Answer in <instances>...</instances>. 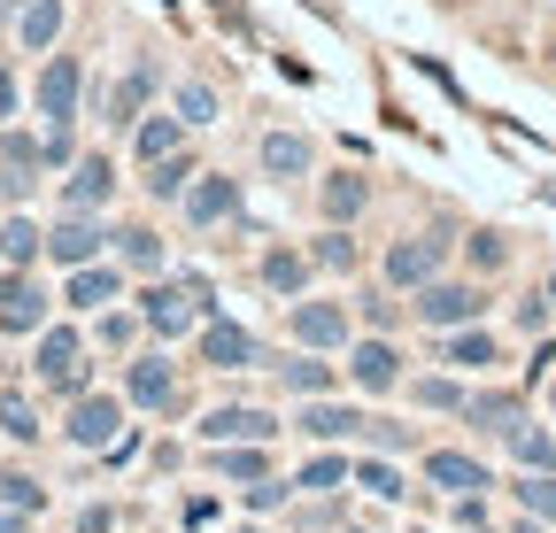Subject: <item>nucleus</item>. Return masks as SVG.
Segmentation results:
<instances>
[{"instance_id": "f257e3e1", "label": "nucleus", "mask_w": 556, "mask_h": 533, "mask_svg": "<svg viewBox=\"0 0 556 533\" xmlns=\"http://www.w3.org/2000/svg\"><path fill=\"white\" fill-rule=\"evenodd\" d=\"M139 317H148L163 341H178V332L208 325V287H201V279H163V287L139 294Z\"/></svg>"}, {"instance_id": "f03ea898", "label": "nucleus", "mask_w": 556, "mask_h": 533, "mask_svg": "<svg viewBox=\"0 0 556 533\" xmlns=\"http://www.w3.org/2000/svg\"><path fill=\"white\" fill-rule=\"evenodd\" d=\"M39 379L54 394H86V341L70 325H39Z\"/></svg>"}, {"instance_id": "7ed1b4c3", "label": "nucleus", "mask_w": 556, "mask_h": 533, "mask_svg": "<svg viewBox=\"0 0 556 533\" xmlns=\"http://www.w3.org/2000/svg\"><path fill=\"white\" fill-rule=\"evenodd\" d=\"M101 248H109V232L93 225V210H70V217L47 232V255L62 263V271H78V263H101Z\"/></svg>"}, {"instance_id": "20e7f679", "label": "nucleus", "mask_w": 556, "mask_h": 533, "mask_svg": "<svg viewBox=\"0 0 556 533\" xmlns=\"http://www.w3.org/2000/svg\"><path fill=\"white\" fill-rule=\"evenodd\" d=\"M78 86H86V71L70 54H47V71H39V116L47 124H78Z\"/></svg>"}, {"instance_id": "39448f33", "label": "nucleus", "mask_w": 556, "mask_h": 533, "mask_svg": "<svg viewBox=\"0 0 556 533\" xmlns=\"http://www.w3.org/2000/svg\"><path fill=\"white\" fill-rule=\"evenodd\" d=\"M78 448H116V433H124V410L109 403V394H78L70 403V426H62Z\"/></svg>"}, {"instance_id": "423d86ee", "label": "nucleus", "mask_w": 556, "mask_h": 533, "mask_svg": "<svg viewBox=\"0 0 556 533\" xmlns=\"http://www.w3.org/2000/svg\"><path fill=\"white\" fill-rule=\"evenodd\" d=\"M479 287H448V279H426L417 287V325H471L479 317Z\"/></svg>"}, {"instance_id": "0eeeda50", "label": "nucleus", "mask_w": 556, "mask_h": 533, "mask_svg": "<svg viewBox=\"0 0 556 533\" xmlns=\"http://www.w3.org/2000/svg\"><path fill=\"white\" fill-rule=\"evenodd\" d=\"M387 279H394V287H426V279H441V240H433V232L394 240V248H387Z\"/></svg>"}, {"instance_id": "6e6552de", "label": "nucleus", "mask_w": 556, "mask_h": 533, "mask_svg": "<svg viewBox=\"0 0 556 533\" xmlns=\"http://www.w3.org/2000/svg\"><path fill=\"white\" fill-rule=\"evenodd\" d=\"M47 325V294L24 271H0V332H39Z\"/></svg>"}, {"instance_id": "1a4fd4ad", "label": "nucleus", "mask_w": 556, "mask_h": 533, "mask_svg": "<svg viewBox=\"0 0 556 533\" xmlns=\"http://www.w3.org/2000/svg\"><path fill=\"white\" fill-rule=\"evenodd\" d=\"M39 170H47L39 140H24V131H9V140H0V186H9V202H24V193L39 186Z\"/></svg>"}, {"instance_id": "9d476101", "label": "nucleus", "mask_w": 556, "mask_h": 533, "mask_svg": "<svg viewBox=\"0 0 556 533\" xmlns=\"http://www.w3.org/2000/svg\"><path fill=\"white\" fill-rule=\"evenodd\" d=\"M109 193H116L109 155H78V163H70V186H62V202H70V210H101Z\"/></svg>"}, {"instance_id": "9b49d317", "label": "nucleus", "mask_w": 556, "mask_h": 533, "mask_svg": "<svg viewBox=\"0 0 556 533\" xmlns=\"http://www.w3.org/2000/svg\"><path fill=\"white\" fill-rule=\"evenodd\" d=\"M294 341L302 348H340L348 341V309L340 302H302L294 309Z\"/></svg>"}, {"instance_id": "f8f14e48", "label": "nucleus", "mask_w": 556, "mask_h": 533, "mask_svg": "<svg viewBox=\"0 0 556 533\" xmlns=\"http://www.w3.org/2000/svg\"><path fill=\"white\" fill-rule=\"evenodd\" d=\"M426 480H433L441 495H479V487H486V472H479L464 448H433V456H426Z\"/></svg>"}, {"instance_id": "ddd939ff", "label": "nucleus", "mask_w": 556, "mask_h": 533, "mask_svg": "<svg viewBox=\"0 0 556 533\" xmlns=\"http://www.w3.org/2000/svg\"><path fill=\"white\" fill-rule=\"evenodd\" d=\"M201 356L217 364V371H240V364H255V341H248L240 325H217V317H208V325H201Z\"/></svg>"}, {"instance_id": "4468645a", "label": "nucleus", "mask_w": 556, "mask_h": 533, "mask_svg": "<svg viewBox=\"0 0 556 533\" xmlns=\"http://www.w3.org/2000/svg\"><path fill=\"white\" fill-rule=\"evenodd\" d=\"M201 433H208V441H270L278 426H270L263 410H248V403H232V410H208V418H201Z\"/></svg>"}, {"instance_id": "2eb2a0df", "label": "nucleus", "mask_w": 556, "mask_h": 533, "mask_svg": "<svg viewBox=\"0 0 556 533\" xmlns=\"http://www.w3.org/2000/svg\"><path fill=\"white\" fill-rule=\"evenodd\" d=\"M348 371H356L364 394H387V386L402 379V356H394L387 341H356V364H348Z\"/></svg>"}, {"instance_id": "dca6fc26", "label": "nucleus", "mask_w": 556, "mask_h": 533, "mask_svg": "<svg viewBox=\"0 0 556 533\" xmlns=\"http://www.w3.org/2000/svg\"><path fill=\"white\" fill-rule=\"evenodd\" d=\"M131 403H139V410H170V403H178V379H170V364H163V356L131 364Z\"/></svg>"}, {"instance_id": "f3484780", "label": "nucleus", "mask_w": 556, "mask_h": 533, "mask_svg": "<svg viewBox=\"0 0 556 533\" xmlns=\"http://www.w3.org/2000/svg\"><path fill=\"white\" fill-rule=\"evenodd\" d=\"M16 39H24L31 54H54V39H62V0H24Z\"/></svg>"}, {"instance_id": "a211bd4d", "label": "nucleus", "mask_w": 556, "mask_h": 533, "mask_svg": "<svg viewBox=\"0 0 556 533\" xmlns=\"http://www.w3.org/2000/svg\"><path fill=\"white\" fill-rule=\"evenodd\" d=\"M116 294H124L116 263H78V271H70V302H78V309H101V302H116Z\"/></svg>"}, {"instance_id": "6ab92c4d", "label": "nucleus", "mask_w": 556, "mask_h": 533, "mask_svg": "<svg viewBox=\"0 0 556 533\" xmlns=\"http://www.w3.org/2000/svg\"><path fill=\"white\" fill-rule=\"evenodd\" d=\"M263 170L270 178H302L309 170V140H302V131H270V140H263Z\"/></svg>"}, {"instance_id": "aec40b11", "label": "nucleus", "mask_w": 556, "mask_h": 533, "mask_svg": "<svg viewBox=\"0 0 556 533\" xmlns=\"http://www.w3.org/2000/svg\"><path fill=\"white\" fill-rule=\"evenodd\" d=\"M232 202H240L232 178H201V186H186V217H193V225H217Z\"/></svg>"}, {"instance_id": "412c9836", "label": "nucleus", "mask_w": 556, "mask_h": 533, "mask_svg": "<svg viewBox=\"0 0 556 533\" xmlns=\"http://www.w3.org/2000/svg\"><path fill=\"white\" fill-rule=\"evenodd\" d=\"M186 140V116H139V163H163Z\"/></svg>"}, {"instance_id": "4be33fe9", "label": "nucleus", "mask_w": 556, "mask_h": 533, "mask_svg": "<svg viewBox=\"0 0 556 533\" xmlns=\"http://www.w3.org/2000/svg\"><path fill=\"white\" fill-rule=\"evenodd\" d=\"M464 418H471V426H486V433H510V426L526 418V403H518V394H471Z\"/></svg>"}, {"instance_id": "5701e85b", "label": "nucleus", "mask_w": 556, "mask_h": 533, "mask_svg": "<svg viewBox=\"0 0 556 533\" xmlns=\"http://www.w3.org/2000/svg\"><path fill=\"white\" fill-rule=\"evenodd\" d=\"M503 441H510V456L526 464V472H556V441H548L541 426H526V418H518V426H510Z\"/></svg>"}, {"instance_id": "b1692460", "label": "nucleus", "mask_w": 556, "mask_h": 533, "mask_svg": "<svg viewBox=\"0 0 556 533\" xmlns=\"http://www.w3.org/2000/svg\"><path fill=\"white\" fill-rule=\"evenodd\" d=\"M302 433H317V441H340V433H364V418L356 410H340V403H309L302 418H294Z\"/></svg>"}, {"instance_id": "393cba45", "label": "nucleus", "mask_w": 556, "mask_h": 533, "mask_svg": "<svg viewBox=\"0 0 556 533\" xmlns=\"http://www.w3.org/2000/svg\"><path fill=\"white\" fill-rule=\"evenodd\" d=\"M155 93V71H148V62H139V71L109 93V124H139V101H148Z\"/></svg>"}, {"instance_id": "a878e982", "label": "nucleus", "mask_w": 556, "mask_h": 533, "mask_svg": "<svg viewBox=\"0 0 556 533\" xmlns=\"http://www.w3.org/2000/svg\"><path fill=\"white\" fill-rule=\"evenodd\" d=\"M217 464H225V480L255 487L263 480V441H217Z\"/></svg>"}, {"instance_id": "bb28decb", "label": "nucleus", "mask_w": 556, "mask_h": 533, "mask_svg": "<svg viewBox=\"0 0 556 533\" xmlns=\"http://www.w3.org/2000/svg\"><path fill=\"white\" fill-rule=\"evenodd\" d=\"M317 202H325V217H332V225H348V217L364 210V178H348V170H340V178H325V186H317Z\"/></svg>"}, {"instance_id": "cd10ccee", "label": "nucleus", "mask_w": 556, "mask_h": 533, "mask_svg": "<svg viewBox=\"0 0 556 533\" xmlns=\"http://www.w3.org/2000/svg\"><path fill=\"white\" fill-rule=\"evenodd\" d=\"M39 248H47V232H39L31 217H9V232H0V255H9V271H24Z\"/></svg>"}, {"instance_id": "c85d7f7f", "label": "nucleus", "mask_w": 556, "mask_h": 533, "mask_svg": "<svg viewBox=\"0 0 556 533\" xmlns=\"http://www.w3.org/2000/svg\"><path fill=\"white\" fill-rule=\"evenodd\" d=\"M518 503H526V518L556 525V472H526V480H518Z\"/></svg>"}, {"instance_id": "c756f323", "label": "nucleus", "mask_w": 556, "mask_h": 533, "mask_svg": "<svg viewBox=\"0 0 556 533\" xmlns=\"http://www.w3.org/2000/svg\"><path fill=\"white\" fill-rule=\"evenodd\" d=\"M116 255L131 263V271H155V263H163V240H155L148 225H131V232H116Z\"/></svg>"}, {"instance_id": "7c9ffc66", "label": "nucleus", "mask_w": 556, "mask_h": 533, "mask_svg": "<svg viewBox=\"0 0 556 533\" xmlns=\"http://www.w3.org/2000/svg\"><path fill=\"white\" fill-rule=\"evenodd\" d=\"M263 279H270L278 294H302V279H309V255H287V248H278V255H263Z\"/></svg>"}, {"instance_id": "2f4dec72", "label": "nucleus", "mask_w": 556, "mask_h": 533, "mask_svg": "<svg viewBox=\"0 0 556 533\" xmlns=\"http://www.w3.org/2000/svg\"><path fill=\"white\" fill-rule=\"evenodd\" d=\"M186 178H193V163H186V155H163V163H148V193H155V202L186 193Z\"/></svg>"}, {"instance_id": "473e14b6", "label": "nucleus", "mask_w": 556, "mask_h": 533, "mask_svg": "<svg viewBox=\"0 0 556 533\" xmlns=\"http://www.w3.org/2000/svg\"><path fill=\"white\" fill-rule=\"evenodd\" d=\"M448 364H464V371H486V364H495V341H486V332L471 325V332H456V341H448Z\"/></svg>"}, {"instance_id": "72a5a7b5", "label": "nucleus", "mask_w": 556, "mask_h": 533, "mask_svg": "<svg viewBox=\"0 0 556 533\" xmlns=\"http://www.w3.org/2000/svg\"><path fill=\"white\" fill-rule=\"evenodd\" d=\"M0 503L24 510V518H39V510H47V487H39V480H24V472H9V480H0Z\"/></svg>"}, {"instance_id": "f704fd0d", "label": "nucleus", "mask_w": 556, "mask_h": 533, "mask_svg": "<svg viewBox=\"0 0 556 533\" xmlns=\"http://www.w3.org/2000/svg\"><path fill=\"white\" fill-rule=\"evenodd\" d=\"M340 480H348V464H340V456H317V464H302V480H294V487L325 495V487H340Z\"/></svg>"}, {"instance_id": "c9c22d12", "label": "nucleus", "mask_w": 556, "mask_h": 533, "mask_svg": "<svg viewBox=\"0 0 556 533\" xmlns=\"http://www.w3.org/2000/svg\"><path fill=\"white\" fill-rule=\"evenodd\" d=\"M178 116L186 124H217V93H208V86H178Z\"/></svg>"}, {"instance_id": "e433bc0d", "label": "nucleus", "mask_w": 556, "mask_h": 533, "mask_svg": "<svg viewBox=\"0 0 556 533\" xmlns=\"http://www.w3.org/2000/svg\"><path fill=\"white\" fill-rule=\"evenodd\" d=\"M356 487H371L379 503H394V495H402V480H394V464H356Z\"/></svg>"}, {"instance_id": "4c0bfd02", "label": "nucleus", "mask_w": 556, "mask_h": 533, "mask_svg": "<svg viewBox=\"0 0 556 533\" xmlns=\"http://www.w3.org/2000/svg\"><path fill=\"white\" fill-rule=\"evenodd\" d=\"M417 403H426V410H464L471 394H464V386H448V379H426V386H417Z\"/></svg>"}, {"instance_id": "58836bf2", "label": "nucleus", "mask_w": 556, "mask_h": 533, "mask_svg": "<svg viewBox=\"0 0 556 533\" xmlns=\"http://www.w3.org/2000/svg\"><path fill=\"white\" fill-rule=\"evenodd\" d=\"M287 386L294 394H325L332 386V364H287Z\"/></svg>"}, {"instance_id": "ea45409f", "label": "nucleus", "mask_w": 556, "mask_h": 533, "mask_svg": "<svg viewBox=\"0 0 556 533\" xmlns=\"http://www.w3.org/2000/svg\"><path fill=\"white\" fill-rule=\"evenodd\" d=\"M317 263H325V271H348V263H356V240H348V232H325V240H317Z\"/></svg>"}, {"instance_id": "a19ab883", "label": "nucleus", "mask_w": 556, "mask_h": 533, "mask_svg": "<svg viewBox=\"0 0 556 533\" xmlns=\"http://www.w3.org/2000/svg\"><path fill=\"white\" fill-rule=\"evenodd\" d=\"M0 433H16V441H39V418H31V403H0Z\"/></svg>"}, {"instance_id": "79ce46f5", "label": "nucleus", "mask_w": 556, "mask_h": 533, "mask_svg": "<svg viewBox=\"0 0 556 533\" xmlns=\"http://www.w3.org/2000/svg\"><path fill=\"white\" fill-rule=\"evenodd\" d=\"M364 441H379V448H409V426H387V418H364Z\"/></svg>"}, {"instance_id": "37998d69", "label": "nucleus", "mask_w": 556, "mask_h": 533, "mask_svg": "<svg viewBox=\"0 0 556 533\" xmlns=\"http://www.w3.org/2000/svg\"><path fill=\"white\" fill-rule=\"evenodd\" d=\"M278 503H287V487H278V480H270V472H263V480H255V487H248V510H278Z\"/></svg>"}, {"instance_id": "c03bdc74", "label": "nucleus", "mask_w": 556, "mask_h": 533, "mask_svg": "<svg viewBox=\"0 0 556 533\" xmlns=\"http://www.w3.org/2000/svg\"><path fill=\"white\" fill-rule=\"evenodd\" d=\"M471 263H479V271H495V263H503V232H479L471 240Z\"/></svg>"}, {"instance_id": "a18cd8bd", "label": "nucleus", "mask_w": 556, "mask_h": 533, "mask_svg": "<svg viewBox=\"0 0 556 533\" xmlns=\"http://www.w3.org/2000/svg\"><path fill=\"white\" fill-rule=\"evenodd\" d=\"M456 525H471V533H486V495H456Z\"/></svg>"}, {"instance_id": "49530a36", "label": "nucleus", "mask_w": 556, "mask_h": 533, "mask_svg": "<svg viewBox=\"0 0 556 533\" xmlns=\"http://www.w3.org/2000/svg\"><path fill=\"white\" fill-rule=\"evenodd\" d=\"M24 525H31L24 510H9V503H0V533H24Z\"/></svg>"}, {"instance_id": "de8ad7c7", "label": "nucleus", "mask_w": 556, "mask_h": 533, "mask_svg": "<svg viewBox=\"0 0 556 533\" xmlns=\"http://www.w3.org/2000/svg\"><path fill=\"white\" fill-rule=\"evenodd\" d=\"M548 410H556V386H548Z\"/></svg>"}, {"instance_id": "09e8293b", "label": "nucleus", "mask_w": 556, "mask_h": 533, "mask_svg": "<svg viewBox=\"0 0 556 533\" xmlns=\"http://www.w3.org/2000/svg\"><path fill=\"white\" fill-rule=\"evenodd\" d=\"M240 533H263V525H240Z\"/></svg>"}, {"instance_id": "8fccbe9b", "label": "nucleus", "mask_w": 556, "mask_h": 533, "mask_svg": "<svg viewBox=\"0 0 556 533\" xmlns=\"http://www.w3.org/2000/svg\"><path fill=\"white\" fill-rule=\"evenodd\" d=\"M548 302H556V279H548Z\"/></svg>"}, {"instance_id": "3c124183", "label": "nucleus", "mask_w": 556, "mask_h": 533, "mask_svg": "<svg viewBox=\"0 0 556 533\" xmlns=\"http://www.w3.org/2000/svg\"><path fill=\"white\" fill-rule=\"evenodd\" d=\"M0 271H9V255H0Z\"/></svg>"}, {"instance_id": "603ef678", "label": "nucleus", "mask_w": 556, "mask_h": 533, "mask_svg": "<svg viewBox=\"0 0 556 533\" xmlns=\"http://www.w3.org/2000/svg\"><path fill=\"white\" fill-rule=\"evenodd\" d=\"M409 533H426V525H409Z\"/></svg>"}, {"instance_id": "864d4df0", "label": "nucleus", "mask_w": 556, "mask_h": 533, "mask_svg": "<svg viewBox=\"0 0 556 533\" xmlns=\"http://www.w3.org/2000/svg\"><path fill=\"white\" fill-rule=\"evenodd\" d=\"M518 533H533V525H518Z\"/></svg>"}]
</instances>
